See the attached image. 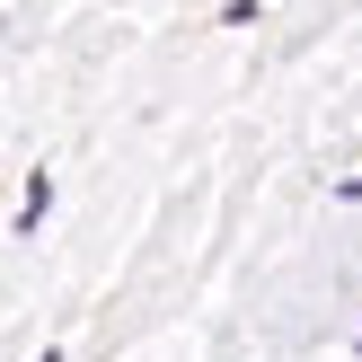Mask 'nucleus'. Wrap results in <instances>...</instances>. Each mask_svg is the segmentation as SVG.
I'll list each match as a JSON object with an SVG mask.
<instances>
[{
    "mask_svg": "<svg viewBox=\"0 0 362 362\" xmlns=\"http://www.w3.org/2000/svg\"><path fill=\"white\" fill-rule=\"evenodd\" d=\"M45 362H62V354H45Z\"/></svg>",
    "mask_w": 362,
    "mask_h": 362,
    "instance_id": "nucleus-2",
    "label": "nucleus"
},
{
    "mask_svg": "<svg viewBox=\"0 0 362 362\" xmlns=\"http://www.w3.org/2000/svg\"><path fill=\"white\" fill-rule=\"evenodd\" d=\"M336 204H362V177H345V186H336Z\"/></svg>",
    "mask_w": 362,
    "mask_h": 362,
    "instance_id": "nucleus-1",
    "label": "nucleus"
}]
</instances>
